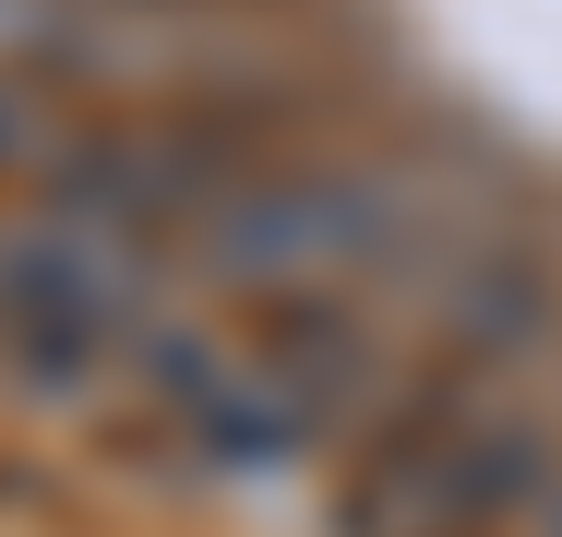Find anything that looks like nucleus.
<instances>
[{
  "instance_id": "obj_1",
  "label": "nucleus",
  "mask_w": 562,
  "mask_h": 537,
  "mask_svg": "<svg viewBox=\"0 0 562 537\" xmlns=\"http://www.w3.org/2000/svg\"><path fill=\"white\" fill-rule=\"evenodd\" d=\"M371 239H383V215H371L359 180H276V192H239V215L216 227V251L263 287H324Z\"/></svg>"
},
{
  "instance_id": "obj_2",
  "label": "nucleus",
  "mask_w": 562,
  "mask_h": 537,
  "mask_svg": "<svg viewBox=\"0 0 562 537\" xmlns=\"http://www.w3.org/2000/svg\"><path fill=\"white\" fill-rule=\"evenodd\" d=\"M12 299H24V322H48V334H72V346H97V334L132 322V251L97 239L85 215H60V227L12 239Z\"/></svg>"
}]
</instances>
